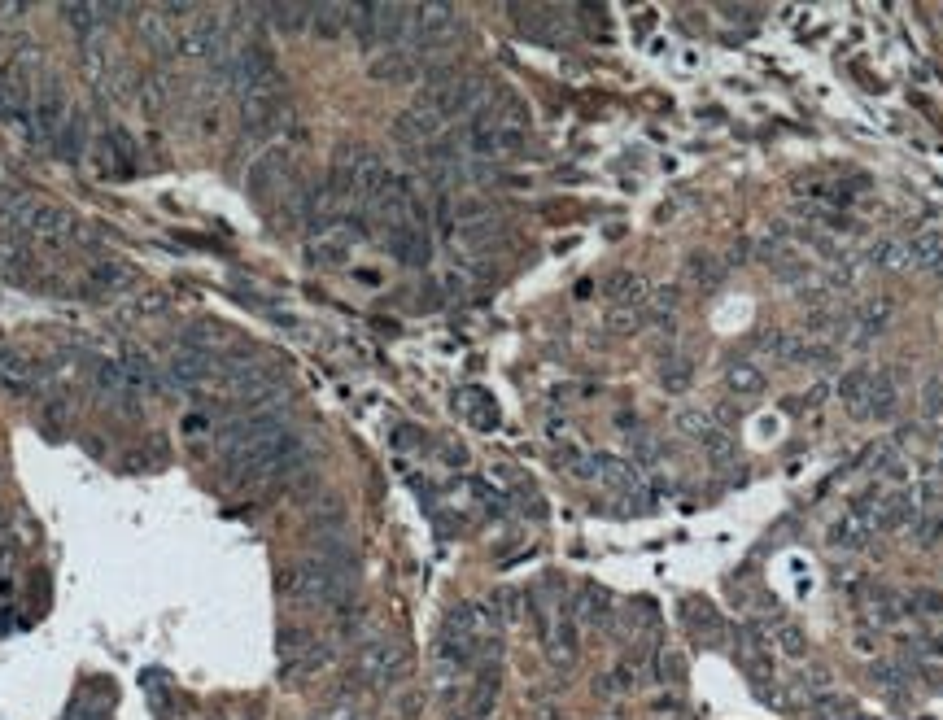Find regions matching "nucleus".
Masks as SVG:
<instances>
[{
  "label": "nucleus",
  "instance_id": "nucleus-1",
  "mask_svg": "<svg viewBox=\"0 0 943 720\" xmlns=\"http://www.w3.org/2000/svg\"><path fill=\"white\" fill-rule=\"evenodd\" d=\"M306 459H310L306 441L293 437V432H280V437L262 441V446H254V450L223 459V476H228L236 489H245V485H267V480L293 476L297 467H306Z\"/></svg>",
  "mask_w": 943,
  "mask_h": 720
},
{
  "label": "nucleus",
  "instance_id": "nucleus-2",
  "mask_svg": "<svg viewBox=\"0 0 943 720\" xmlns=\"http://www.w3.org/2000/svg\"><path fill=\"white\" fill-rule=\"evenodd\" d=\"M280 594L306 607H345L350 603V576L332 572L319 559H302L280 572Z\"/></svg>",
  "mask_w": 943,
  "mask_h": 720
},
{
  "label": "nucleus",
  "instance_id": "nucleus-3",
  "mask_svg": "<svg viewBox=\"0 0 943 720\" xmlns=\"http://www.w3.org/2000/svg\"><path fill=\"white\" fill-rule=\"evenodd\" d=\"M280 432H289V419H284L280 406H258V411L232 419V424L219 432V450H223V459H232V454L254 450L262 441L280 437Z\"/></svg>",
  "mask_w": 943,
  "mask_h": 720
},
{
  "label": "nucleus",
  "instance_id": "nucleus-4",
  "mask_svg": "<svg viewBox=\"0 0 943 720\" xmlns=\"http://www.w3.org/2000/svg\"><path fill=\"white\" fill-rule=\"evenodd\" d=\"M241 123L254 136H276V131L293 123V105L280 83H267V88H254L241 96Z\"/></svg>",
  "mask_w": 943,
  "mask_h": 720
},
{
  "label": "nucleus",
  "instance_id": "nucleus-5",
  "mask_svg": "<svg viewBox=\"0 0 943 720\" xmlns=\"http://www.w3.org/2000/svg\"><path fill=\"white\" fill-rule=\"evenodd\" d=\"M407 672V651L398 642H367L354 659V677L372 690H385Z\"/></svg>",
  "mask_w": 943,
  "mask_h": 720
},
{
  "label": "nucleus",
  "instance_id": "nucleus-6",
  "mask_svg": "<svg viewBox=\"0 0 943 720\" xmlns=\"http://www.w3.org/2000/svg\"><path fill=\"white\" fill-rule=\"evenodd\" d=\"M293 188H297V175H293V153L289 149L262 153V158L254 162V171H249V192H254L258 201H284Z\"/></svg>",
  "mask_w": 943,
  "mask_h": 720
},
{
  "label": "nucleus",
  "instance_id": "nucleus-7",
  "mask_svg": "<svg viewBox=\"0 0 943 720\" xmlns=\"http://www.w3.org/2000/svg\"><path fill=\"white\" fill-rule=\"evenodd\" d=\"M66 96H62V88L57 83H44L40 92L31 96V110H27V136L40 144V140H57L62 136V127H66Z\"/></svg>",
  "mask_w": 943,
  "mask_h": 720
},
{
  "label": "nucleus",
  "instance_id": "nucleus-8",
  "mask_svg": "<svg viewBox=\"0 0 943 720\" xmlns=\"http://www.w3.org/2000/svg\"><path fill=\"white\" fill-rule=\"evenodd\" d=\"M385 249L402 262V267H415V271L433 262V240H428L424 223H407V227H393V232H385Z\"/></svg>",
  "mask_w": 943,
  "mask_h": 720
},
{
  "label": "nucleus",
  "instance_id": "nucleus-9",
  "mask_svg": "<svg viewBox=\"0 0 943 720\" xmlns=\"http://www.w3.org/2000/svg\"><path fill=\"white\" fill-rule=\"evenodd\" d=\"M891 310H895V306L887 302V297H878V302H865L861 310H852L847 319H839L843 341L856 345V350H861V345H869V341H874V336L891 323Z\"/></svg>",
  "mask_w": 943,
  "mask_h": 720
},
{
  "label": "nucleus",
  "instance_id": "nucleus-10",
  "mask_svg": "<svg viewBox=\"0 0 943 720\" xmlns=\"http://www.w3.org/2000/svg\"><path fill=\"white\" fill-rule=\"evenodd\" d=\"M40 389V367L27 354H18L14 345L0 341V393H14V398H31Z\"/></svg>",
  "mask_w": 943,
  "mask_h": 720
},
{
  "label": "nucleus",
  "instance_id": "nucleus-11",
  "mask_svg": "<svg viewBox=\"0 0 943 720\" xmlns=\"http://www.w3.org/2000/svg\"><path fill=\"white\" fill-rule=\"evenodd\" d=\"M367 75L380 79V83H407L415 75H424V57L415 53L411 44H402V48H380V53L372 57V66H367Z\"/></svg>",
  "mask_w": 943,
  "mask_h": 720
},
{
  "label": "nucleus",
  "instance_id": "nucleus-12",
  "mask_svg": "<svg viewBox=\"0 0 943 720\" xmlns=\"http://www.w3.org/2000/svg\"><path fill=\"white\" fill-rule=\"evenodd\" d=\"M166 376H171V389H193V384H206L214 376V358L201 345H184V350L171 354Z\"/></svg>",
  "mask_w": 943,
  "mask_h": 720
},
{
  "label": "nucleus",
  "instance_id": "nucleus-13",
  "mask_svg": "<svg viewBox=\"0 0 943 720\" xmlns=\"http://www.w3.org/2000/svg\"><path fill=\"white\" fill-rule=\"evenodd\" d=\"M441 127H446V118H437L433 110H424V105H411V110H402L393 118V140L398 144H433L441 136Z\"/></svg>",
  "mask_w": 943,
  "mask_h": 720
},
{
  "label": "nucleus",
  "instance_id": "nucleus-14",
  "mask_svg": "<svg viewBox=\"0 0 943 720\" xmlns=\"http://www.w3.org/2000/svg\"><path fill=\"white\" fill-rule=\"evenodd\" d=\"M0 271H5L9 280H18V284H27L35 275V254H31L27 236H18V232L0 236Z\"/></svg>",
  "mask_w": 943,
  "mask_h": 720
},
{
  "label": "nucleus",
  "instance_id": "nucleus-15",
  "mask_svg": "<svg viewBox=\"0 0 943 720\" xmlns=\"http://www.w3.org/2000/svg\"><path fill=\"white\" fill-rule=\"evenodd\" d=\"M869 393H874V371L869 367H856L839 380V402L847 406V415H856V419H869Z\"/></svg>",
  "mask_w": 943,
  "mask_h": 720
},
{
  "label": "nucleus",
  "instance_id": "nucleus-16",
  "mask_svg": "<svg viewBox=\"0 0 943 720\" xmlns=\"http://www.w3.org/2000/svg\"><path fill=\"white\" fill-rule=\"evenodd\" d=\"M546 638V651H551L555 664H572V655H577V620L572 616H559L542 629Z\"/></svg>",
  "mask_w": 943,
  "mask_h": 720
},
{
  "label": "nucleus",
  "instance_id": "nucleus-17",
  "mask_svg": "<svg viewBox=\"0 0 943 720\" xmlns=\"http://www.w3.org/2000/svg\"><path fill=\"white\" fill-rule=\"evenodd\" d=\"M594 463H599V485H612V489H625V494H634L642 489V476L634 463L616 459V454H594Z\"/></svg>",
  "mask_w": 943,
  "mask_h": 720
},
{
  "label": "nucleus",
  "instance_id": "nucleus-18",
  "mask_svg": "<svg viewBox=\"0 0 943 720\" xmlns=\"http://www.w3.org/2000/svg\"><path fill=\"white\" fill-rule=\"evenodd\" d=\"M607 611H612V598H607V590H599V585H581V590L572 594V603H568V616L586 620V624H599Z\"/></svg>",
  "mask_w": 943,
  "mask_h": 720
},
{
  "label": "nucleus",
  "instance_id": "nucleus-19",
  "mask_svg": "<svg viewBox=\"0 0 943 720\" xmlns=\"http://www.w3.org/2000/svg\"><path fill=\"white\" fill-rule=\"evenodd\" d=\"M904 249H909V267H917V271L943 267V232H917Z\"/></svg>",
  "mask_w": 943,
  "mask_h": 720
},
{
  "label": "nucleus",
  "instance_id": "nucleus-20",
  "mask_svg": "<svg viewBox=\"0 0 943 720\" xmlns=\"http://www.w3.org/2000/svg\"><path fill=\"white\" fill-rule=\"evenodd\" d=\"M455 406L472 419L476 428H498V406H494V398H489V393H481V389H459V393H455Z\"/></svg>",
  "mask_w": 943,
  "mask_h": 720
},
{
  "label": "nucleus",
  "instance_id": "nucleus-21",
  "mask_svg": "<svg viewBox=\"0 0 943 720\" xmlns=\"http://www.w3.org/2000/svg\"><path fill=\"white\" fill-rule=\"evenodd\" d=\"M725 384H730V393H738V398H756V393H765V371L751 363V358H738V363L725 367Z\"/></svg>",
  "mask_w": 943,
  "mask_h": 720
},
{
  "label": "nucleus",
  "instance_id": "nucleus-22",
  "mask_svg": "<svg viewBox=\"0 0 943 720\" xmlns=\"http://www.w3.org/2000/svg\"><path fill=\"white\" fill-rule=\"evenodd\" d=\"M647 293H651L647 280L634 275V271H616L612 280H607V297H612L616 306H642V297H647Z\"/></svg>",
  "mask_w": 943,
  "mask_h": 720
},
{
  "label": "nucleus",
  "instance_id": "nucleus-23",
  "mask_svg": "<svg viewBox=\"0 0 943 720\" xmlns=\"http://www.w3.org/2000/svg\"><path fill=\"white\" fill-rule=\"evenodd\" d=\"M310 27L324 40H337L350 27V5H310Z\"/></svg>",
  "mask_w": 943,
  "mask_h": 720
},
{
  "label": "nucleus",
  "instance_id": "nucleus-24",
  "mask_svg": "<svg viewBox=\"0 0 943 720\" xmlns=\"http://www.w3.org/2000/svg\"><path fill=\"white\" fill-rule=\"evenodd\" d=\"M258 18L280 27V35H297L310 27V5H271V9H258Z\"/></svg>",
  "mask_w": 943,
  "mask_h": 720
},
{
  "label": "nucleus",
  "instance_id": "nucleus-25",
  "mask_svg": "<svg viewBox=\"0 0 943 720\" xmlns=\"http://www.w3.org/2000/svg\"><path fill=\"white\" fill-rule=\"evenodd\" d=\"M909 520H913V498L909 494H882L878 498V511H874L878 528H904Z\"/></svg>",
  "mask_w": 943,
  "mask_h": 720
},
{
  "label": "nucleus",
  "instance_id": "nucleus-26",
  "mask_svg": "<svg viewBox=\"0 0 943 720\" xmlns=\"http://www.w3.org/2000/svg\"><path fill=\"white\" fill-rule=\"evenodd\" d=\"M865 616L874 620V624H895V620H904V598H895L891 590H874V594H869V603H865Z\"/></svg>",
  "mask_w": 943,
  "mask_h": 720
},
{
  "label": "nucleus",
  "instance_id": "nucleus-27",
  "mask_svg": "<svg viewBox=\"0 0 943 720\" xmlns=\"http://www.w3.org/2000/svg\"><path fill=\"white\" fill-rule=\"evenodd\" d=\"M559 467H564L568 476H577V480H599V463H594V454L590 450H577V446H564L559 450Z\"/></svg>",
  "mask_w": 943,
  "mask_h": 720
},
{
  "label": "nucleus",
  "instance_id": "nucleus-28",
  "mask_svg": "<svg viewBox=\"0 0 943 720\" xmlns=\"http://www.w3.org/2000/svg\"><path fill=\"white\" fill-rule=\"evenodd\" d=\"M869 262L882 271H904L909 267V249H904V240H878V245H869Z\"/></svg>",
  "mask_w": 943,
  "mask_h": 720
},
{
  "label": "nucleus",
  "instance_id": "nucleus-29",
  "mask_svg": "<svg viewBox=\"0 0 943 720\" xmlns=\"http://www.w3.org/2000/svg\"><path fill=\"white\" fill-rule=\"evenodd\" d=\"M682 616L690 620V629H695L699 638H712V633L721 629V620H716L712 603H703V598H686V603H682Z\"/></svg>",
  "mask_w": 943,
  "mask_h": 720
},
{
  "label": "nucleus",
  "instance_id": "nucleus-30",
  "mask_svg": "<svg viewBox=\"0 0 943 720\" xmlns=\"http://www.w3.org/2000/svg\"><path fill=\"white\" fill-rule=\"evenodd\" d=\"M895 402H900L895 384H891L887 376H878V371H874V393H869V419H891V415H895Z\"/></svg>",
  "mask_w": 943,
  "mask_h": 720
},
{
  "label": "nucleus",
  "instance_id": "nucleus-31",
  "mask_svg": "<svg viewBox=\"0 0 943 720\" xmlns=\"http://www.w3.org/2000/svg\"><path fill=\"white\" fill-rule=\"evenodd\" d=\"M686 271H690V280H695L699 288H716V284L725 280V267H721V262H716L712 254H690Z\"/></svg>",
  "mask_w": 943,
  "mask_h": 720
},
{
  "label": "nucleus",
  "instance_id": "nucleus-32",
  "mask_svg": "<svg viewBox=\"0 0 943 720\" xmlns=\"http://www.w3.org/2000/svg\"><path fill=\"white\" fill-rule=\"evenodd\" d=\"M310 646H315V638H310L306 624H284V629H280V655L289 659V664H293V659H302Z\"/></svg>",
  "mask_w": 943,
  "mask_h": 720
},
{
  "label": "nucleus",
  "instance_id": "nucleus-33",
  "mask_svg": "<svg viewBox=\"0 0 943 720\" xmlns=\"http://www.w3.org/2000/svg\"><path fill=\"white\" fill-rule=\"evenodd\" d=\"M904 616H943V590H913L904 598Z\"/></svg>",
  "mask_w": 943,
  "mask_h": 720
},
{
  "label": "nucleus",
  "instance_id": "nucleus-34",
  "mask_svg": "<svg viewBox=\"0 0 943 720\" xmlns=\"http://www.w3.org/2000/svg\"><path fill=\"white\" fill-rule=\"evenodd\" d=\"M642 323H647V310H642V306H616L612 315H607V332L629 336V332H638Z\"/></svg>",
  "mask_w": 943,
  "mask_h": 720
},
{
  "label": "nucleus",
  "instance_id": "nucleus-35",
  "mask_svg": "<svg viewBox=\"0 0 943 720\" xmlns=\"http://www.w3.org/2000/svg\"><path fill=\"white\" fill-rule=\"evenodd\" d=\"M869 528H874V524H865V520H856V515H847L843 524L830 528V542H834V546H865Z\"/></svg>",
  "mask_w": 943,
  "mask_h": 720
},
{
  "label": "nucleus",
  "instance_id": "nucleus-36",
  "mask_svg": "<svg viewBox=\"0 0 943 720\" xmlns=\"http://www.w3.org/2000/svg\"><path fill=\"white\" fill-rule=\"evenodd\" d=\"M83 140H88V136H83V118H79V114H70V118H66V127H62V136H57V149H62V158L75 162V158H79V149H83Z\"/></svg>",
  "mask_w": 943,
  "mask_h": 720
},
{
  "label": "nucleus",
  "instance_id": "nucleus-37",
  "mask_svg": "<svg viewBox=\"0 0 943 720\" xmlns=\"http://www.w3.org/2000/svg\"><path fill=\"white\" fill-rule=\"evenodd\" d=\"M92 288H97V293L127 288V267H118V262H101V267H92Z\"/></svg>",
  "mask_w": 943,
  "mask_h": 720
},
{
  "label": "nucleus",
  "instance_id": "nucleus-38",
  "mask_svg": "<svg viewBox=\"0 0 943 720\" xmlns=\"http://www.w3.org/2000/svg\"><path fill=\"white\" fill-rule=\"evenodd\" d=\"M690 371H695V367H690L686 358H668L664 371H660V384H664L668 393H682L686 384H690Z\"/></svg>",
  "mask_w": 943,
  "mask_h": 720
},
{
  "label": "nucleus",
  "instance_id": "nucleus-39",
  "mask_svg": "<svg viewBox=\"0 0 943 720\" xmlns=\"http://www.w3.org/2000/svg\"><path fill=\"white\" fill-rule=\"evenodd\" d=\"M703 450H708V459H712V463H730L734 454H738V450H734V441L725 437L721 428H712L708 437H703Z\"/></svg>",
  "mask_w": 943,
  "mask_h": 720
},
{
  "label": "nucleus",
  "instance_id": "nucleus-40",
  "mask_svg": "<svg viewBox=\"0 0 943 720\" xmlns=\"http://www.w3.org/2000/svg\"><path fill=\"white\" fill-rule=\"evenodd\" d=\"M773 638H778V646L786 655H804L808 651V642H804V633H799V624H773Z\"/></svg>",
  "mask_w": 943,
  "mask_h": 720
},
{
  "label": "nucleus",
  "instance_id": "nucleus-41",
  "mask_svg": "<svg viewBox=\"0 0 943 720\" xmlns=\"http://www.w3.org/2000/svg\"><path fill=\"white\" fill-rule=\"evenodd\" d=\"M677 428L703 441V437H708V432L716 428V419H712V415H703V411H682V415H677Z\"/></svg>",
  "mask_w": 943,
  "mask_h": 720
},
{
  "label": "nucleus",
  "instance_id": "nucleus-42",
  "mask_svg": "<svg viewBox=\"0 0 943 720\" xmlns=\"http://www.w3.org/2000/svg\"><path fill=\"white\" fill-rule=\"evenodd\" d=\"M922 411H926V415H939V411H943V384H939V380H926V389H922Z\"/></svg>",
  "mask_w": 943,
  "mask_h": 720
},
{
  "label": "nucleus",
  "instance_id": "nucleus-43",
  "mask_svg": "<svg viewBox=\"0 0 943 720\" xmlns=\"http://www.w3.org/2000/svg\"><path fill=\"white\" fill-rule=\"evenodd\" d=\"M179 432H184V437H197V432H210V415H206V411H188L184 419H179Z\"/></svg>",
  "mask_w": 943,
  "mask_h": 720
},
{
  "label": "nucleus",
  "instance_id": "nucleus-44",
  "mask_svg": "<svg viewBox=\"0 0 943 720\" xmlns=\"http://www.w3.org/2000/svg\"><path fill=\"white\" fill-rule=\"evenodd\" d=\"M660 677H664V681H686L682 655H660Z\"/></svg>",
  "mask_w": 943,
  "mask_h": 720
},
{
  "label": "nucleus",
  "instance_id": "nucleus-45",
  "mask_svg": "<svg viewBox=\"0 0 943 720\" xmlns=\"http://www.w3.org/2000/svg\"><path fill=\"white\" fill-rule=\"evenodd\" d=\"M874 677L882 681V686H904V672L895 664H874Z\"/></svg>",
  "mask_w": 943,
  "mask_h": 720
},
{
  "label": "nucleus",
  "instance_id": "nucleus-46",
  "mask_svg": "<svg viewBox=\"0 0 943 720\" xmlns=\"http://www.w3.org/2000/svg\"><path fill=\"white\" fill-rule=\"evenodd\" d=\"M393 446H424V432H420V428H407V424H402L398 432H393Z\"/></svg>",
  "mask_w": 943,
  "mask_h": 720
},
{
  "label": "nucleus",
  "instance_id": "nucleus-47",
  "mask_svg": "<svg viewBox=\"0 0 943 720\" xmlns=\"http://www.w3.org/2000/svg\"><path fill=\"white\" fill-rule=\"evenodd\" d=\"M354 280L363 284V288H380V284H385V280H380V271H376V267H354Z\"/></svg>",
  "mask_w": 943,
  "mask_h": 720
},
{
  "label": "nucleus",
  "instance_id": "nucleus-48",
  "mask_svg": "<svg viewBox=\"0 0 943 720\" xmlns=\"http://www.w3.org/2000/svg\"><path fill=\"white\" fill-rule=\"evenodd\" d=\"M0 472H5V467H0Z\"/></svg>",
  "mask_w": 943,
  "mask_h": 720
},
{
  "label": "nucleus",
  "instance_id": "nucleus-49",
  "mask_svg": "<svg viewBox=\"0 0 943 720\" xmlns=\"http://www.w3.org/2000/svg\"><path fill=\"white\" fill-rule=\"evenodd\" d=\"M939 463H943V459H939Z\"/></svg>",
  "mask_w": 943,
  "mask_h": 720
},
{
  "label": "nucleus",
  "instance_id": "nucleus-50",
  "mask_svg": "<svg viewBox=\"0 0 943 720\" xmlns=\"http://www.w3.org/2000/svg\"><path fill=\"white\" fill-rule=\"evenodd\" d=\"M939 271H943V267H939Z\"/></svg>",
  "mask_w": 943,
  "mask_h": 720
}]
</instances>
